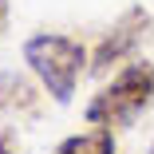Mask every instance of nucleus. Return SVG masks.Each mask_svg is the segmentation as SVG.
I'll return each mask as SVG.
<instances>
[{"mask_svg": "<svg viewBox=\"0 0 154 154\" xmlns=\"http://www.w3.org/2000/svg\"><path fill=\"white\" fill-rule=\"evenodd\" d=\"M0 154H20V142H16L12 127H0Z\"/></svg>", "mask_w": 154, "mask_h": 154, "instance_id": "6", "label": "nucleus"}, {"mask_svg": "<svg viewBox=\"0 0 154 154\" xmlns=\"http://www.w3.org/2000/svg\"><path fill=\"white\" fill-rule=\"evenodd\" d=\"M55 154H115V131L95 127V131L71 134V138H63L55 146Z\"/></svg>", "mask_w": 154, "mask_h": 154, "instance_id": "5", "label": "nucleus"}, {"mask_svg": "<svg viewBox=\"0 0 154 154\" xmlns=\"http://www.w3.org/2000/svg\"><path fill=\"white\" fill-rule=\"evenodd\" d=\"M40 111V91L16 71H0V115L32 119Z\"/></svg>", "mask_w": 154, "mask_h": 154, "instance_id": "4", "label": "nucleus"}, {"mask_svg": "<svg viewBox=\"0 0 154 154\" xmlns=\"http://www.w3.org/2000/svg\"><path fill=\"white\" fill-rule=\"evenodd\" d=\"M154 103V63L146 59H131L107 87H99V95L87 103V122L107 131L134 127L138 115Z\"/></svg>", "mask_w": 154, "mask_h": 154, "instance_id": "1", "label": "nucleus"}, {"mask_svg": "<svg viewBox=\"0 0 154 154\" xmlns=\"http://www.w3.org/2000/svg\"><path fill=\"white\" fill-rule=\"evenodd\" d=\"M146 154H154V142H150V150H146Z\"/></svg>", "mask_w": 154, "mask_h": 154, "instance_id": "8", "label": "nucleus"}, {"mask_svg": "<svg viewBox=\"0 0 154 154\" xmlns=\"http://www.w3.org/2000/svg\"><path fill=\"white\" fill-rule=\"evenodd\" d=\"M24 63L40 79V87L55 103H71L75 95V83L83 75L87 63V51L79 40L71 36H59V32H36L24 40Z\"/></svg>", "mask_w": 154, "mask_h": 154, "instance_id": "2", "label": "nucleus"}, {"mask_svg": "<svg viewBox=\"0 0 154 154\" xmlns=\"http://www.w3.org/2000/svg\"><path fill=\"white\" fill-rule=\"evenodd\" d=\"M8 28V0H0V32Z\"/></svg>", "mask_w": 154, "mask_h": 154, "instance_id": "7", "label": "nucleus"}, {"mask_svg": "<svg viewBox=\"0 0 154 154\" xmlns=\"http://www.w3.org/2000/svg\"><path fill=\"white\" fill-rule=\"evenodd\" d=\"M150 24H154V16H150L142 4H131L127 12L111 24V32L95 44V51H91V71H107V67L122 63V59H131L134 48L146 40Z\"/></svg>", "mask_w": 154, "mask_h": 154, "instance_id": "3", "label": "nucleus"}]
</instances>
